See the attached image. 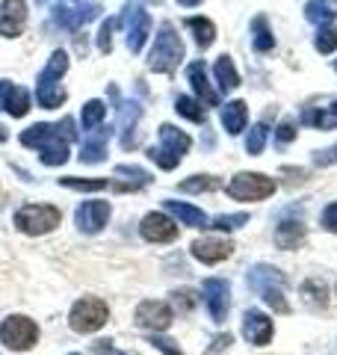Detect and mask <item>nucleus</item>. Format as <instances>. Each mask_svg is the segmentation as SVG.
Returning <instances> with one entry per match:
<instances>
[{"mask_svg": "<svg viewBox=\"0 0 337 355\" xmlns=\"http://www.w3.org/2000/svg\"><path fill=\"white\" fill-rule=\"evenodd\" d=\"M21 146L39 148L44 166H62L69 160V139L60 133V125H44V121H39V125L27 128L21 133Z\"/></svg>", "mask_w": 337, "mask_h": 355, "instance_id": "1", "label": "nucleus"}, {"mask_svg": "<svg viewBox=\"0 0 337 355\" xmlns=\"http://www.w3.org/2000/svg\"><path fill=\"white\" fill-rule=\"evenodd\" d=\"M181 60H184V42H181V36H178L175 24L166 21V24L160 27V33L154 36V48L148 53V69L168 74L181 65Z\"/></svg>", "mask_w": 337, "mask_h": 355, "instance_id": "2", "label": "nucleus"}, {"mask_svg": "<svg viewBox=\"0 0 337 355\" xmlns=\"http://www.w3.org/2000/svg\"><path fill=\"white\" fill-rule=\"evenodd\" d=\"M160 146L157 148H148V157L160 166V169H175L178 163H181V157L189 151V146H193V139L187 137L184 130H178L175 125H160Z\"/></svg>", "mask_w": 337, "mask_h": 355, "instance_id": "3", "label": "nucleus"}, {"mask_svg": "<svg viewBox=\"0 0 337 355\" xmlns=\"http://www.w3.org/2000/svg\"><path fill=\"white\" fill-rule=\"evenodd\" d=\"M110 320V308L104 299L98 296H83L77 299V302L71 305V314H69V323L74 331H80V335H92V331L104 329Z\"/></svg>", "mask_w": 337, "mask_h": 355, "instance_id": "4", "label": "nucleus"}, {"mask_svg": "<svg viewBox=\"0 0 337 355\" xmlns=\"http://www.w3.org/2000/svg\"><path fill=\"white\" fill-rule=\"evenodd\" d=\"M60 207L53 205H24L15 214V225L18 231H24L30 237H42V234H51V231L60 225Z\"/></svg>", "mask_w": 337, "mask_h": 355, "instance_id": "5", "label": "nucleus"}, {"mask_svg": "<svg viewBox=\"0 0 337 355\" xmlns=\"http://www.w3.org/2000/svg\"><path fill=\"white\" fill-rule=\"evenodd\" d=\"M39 340V326L24 314H12L0 323V343L15 352H27L36 347Z\"/></svg>", "mask_w": 337, "mask_h": 355, "instance_id": "6", "label": "nucleus"}, {"mask_svg": "<svg viewBox=\"0 0 337 355\" xmlns=\"http://www.w3.org/2000/svg\"><path fill=\"white\" fill-rule=\"evenodd\" d=\"M275 181L266 178L261 172H240L231 178L228 184V196L237 198V202H261V198H269L275 193Z\"/></svg>", "mask_w": 337, "mask_h": 355, "instance_id": "7", "label": "nucleus"}, {"mask_svg": "<svg viewBox=\"0 0 337 355\" xmlns=\"http://www.w3.org/2000/svg\"><path fill=\"white\" fill-rule=\"evenodd\" d=\"M119 24H125V30H128V51L139 53L145 48V39L151 36V15L145 12L139 3H128L121 9Z\"/></svg>", "mask_w": 337, "mask_h": 355, "instance_id": "8", "label": "nucleus"}, {"mask_svg": "<svg viewBox=\"0 0 337 355\" xmlns=\"http://www.w3.org/2000/svg\"><path fill=\"white\" fill-rule=\"evenodd\" d=\"M201 296H205V305L210 311V320L213 323H225L228 317V308H231V287L225 279H207L201 284Z\"/></svg>", "mask_w": 337, "mask_h": 355, "instance_id": "9", "label": "nucleus"}, {"mask_svg": "<svg viewBox=\"0 0 337 355\" xmlns=\"http://www.w3.org/2000/svg\"><path fill=\"white\" fill-rule=\"evenodd\" d=\"M172 320H175L172 308L160 302V299H145V302L137 305V326L145 331H166L172 326Z\"/></svg>", "mask_w": 337, "mask_h": 355, "instance_id": "10", "label": "nucleus"}, {"mask_svg": "<svg viewBox=\"0 0 337 355\" xmlns=\"http://www.w3.org/2000/svg\"><path fill=\"white\" fill-rule=\"evenodd\" d=\"M110 214H112L110 202H83L80 207H77L74 222L83 234H98V231L110 222Z\"/></svg>", "mask_w": 337, "mask_h": 355, "instance_id": "11", "label": "nucleus"}, {"mask_svg": "<svg viewBox=\"0 0 337 355\" xmlns=\"http://www.w3.org/2000/svg\"><path fill=\"white\" fill-rule=\"evenodd\" d=\"M24 24H27L24 0H3V3H0V36L15 39L24 33Z\"/></svg>", "mask_w": 337, "mask_h": 355, "instance_id": "12", "label": "nucleus"}, {"mask_svg": "<svg viewBox=\"0 0 337 355\" xmlns=\"http://www.w3.org/2000/svg\"><path fill=\"white\" fill-rule=\"evenodd\" d=\"M273 320H269L263 311H245L243 314V338L254 343V347H266L273 340Z\"/></svg>", "mask_w": 337, "mask_h": 355, "instance_id": "13", "label": "nucleus"}, {"mask_svg": "<svg viewBox=\"0 0 337 355\" xmlns=\"http://www.w3.org/2000/svg\"><path fill=\"white\" fill-rule=\"evenodd\" d=\"M139 234L148 243H172L178 237V225L166 214H148L139 225Z\"/></svg>", "mask_w": 337, "mask_h": 355, "instance_id": "14", "label": "nucleus"}, {"mask_svg": "<svg viewBox=\"0 0 337 355\" xmlns=\"http://www.w3.org/2000/svg\"><path fill=\"white\" fill-rule=\"evenodd\" d=\"M101 15V3H83L77 9H65V6H56L53 9V24H60L65 30H80L83 24H89L92 18Z\"/></svg>", "mask_w": 337, "mask_h": 355, "instance_id": "15", "label": "nucleus"}, {"mask_svg": "<svg viewBox=\"0 0 337 355\" xmlns=\"http://www.w3.org/2000/svg\"><path fill=\"white\" fill-rule=\"evenodd\" d=\"M189 252H193V258L201 261V263H219V261H225V258H231L234 243H231V240L205 237V240H196Z\"/></svg>", "mask_w": 337, "mask_h": 355, "instance_id": "16", "label": "nucleus"}, {"mask_svg": "<svg viewBox=\"0 0 337 355\" xmlns=\"http://www.w3.org/2000/svg\"><path fill=\"white\" fill-rule=\"evenodd\" d=\"M112 137V128H101L98 130H89L86 139H83V148H80V163H101L107 160V142Z\"/></svg>", "mask_w": 337, "mask_h": 355, "instance_id": "17", "label": "nucleus"}, {"mask_svg": "<svg viewBox=\"0 0 337 355\" xmlns=\"http://www.w3.org/2000/svg\"><path fill=\"white\" fill-rule=\"evenodd\" d=\"M62 187H69V190H83V193H95V190H116V193H128V190H137V187L130 184H119V181H110V178H60Z\"/></svg>", "mask_w": 337, "mask_h": 355, "instance_id": "18", "label": "nucleus"}, {"mask_svg": "<svg viewBox=\"0 0 337 355\" xmlns=\"http://www.w3.org/2000/svg\"><path fill=\"white\" fill-rule=\"evenodd\" d=\"M187 77H189V83H193L196 89V95H198V104H207V107H219V95L210 89V80H207V65L205 62H193L187 69Z\"/></svg>", "mask_w": 337, "mask_h": 355, "instance_id": "19", "label": "nucleus"}, {"mask_svg": "<svg viewBox=\"0 0 337 355\" xmlns=\"http://www.w3.org/2000/svg\"><path fill=\"white\" fill-rule=\"evenodd\" d=\"M249 287L254 293H261V291H266V287H284L287 284V279L281 275L275 266H269V263H257V266H252L249 270Z\"/></svg>", "mask_w": 337, "mask_h": 355, "instance_id": "20", "label": "nucleus"}, {"mask_svg": "<svg viewBox=\"0 0 337 355\" xmlns=\"http://www.w3.org/2000/svg\"><path fill=\"white\" fill-rule=\"evenodd\" d=\"M245 121H249V107L245 101H228L222 107V128L231 133V137H240L245 130Z\"/></svg>", "mask_w": 337, "mask_h": 355, "instance_id": "21", "label": "nucleus"}, {"mask_svg": "<svg viewBox=\"0 0 337 355\" xmlns=\"http://www.w3.org/2000/svg\"><path fill=\"white\" fill-rule=\"evenodd\" d=\"M302 121L311 128H320V130L337 128V98L329 107H305L302 110Z\"/></svg>", "mask_w": 337, "mask_h": 355, "instance_id": "22", "label": "nucleus"}, {"mask_svg": "<svg viewBox=\"0 0 337 355\" xmlns=\"http://www.w3.org/2000/svg\"><path fill=\"white\" fill-rule=\"evenodd\" d=\"M302 243H305V225H302V222H293V219L278 222V228H275L278 249H299Z\"/></svg>", "mask_w": 337, "mask_h": 355, "instance_id": "23", "label": "nucleus"}, {"mask_svg": "<svg viewBox=\"0 0 337 355\" xmlns=\"http://www.w3.org/2000/svg\"><path fill=\"white\" fill-rule=\"evenodd\" d=\"M166 210L172 214L175 219H181V225L189 228H207V214L201 207H193L187 202H166Z\"/></svg>", "mask_w": 337, "mask_h": 355, "instance_id": "24", "label": "nucleus"}, {"mask_svg": "<svg viewBox=\"0 0 337 355\" xmlns=\"http://www.w3.org/2000/svg\"><path fill=\"white\" fill-rule=\"evenodd\" d=\"M305 18L311 21V24H331V21L337 18V0H308L305 6Z\"/></svg>", "mask_w": 337, "mask_h": 355, "instance_id": "25", "label": "nucleus"}, {"mask_svg": "<svg viewBox=\"0 0 337 355\" xmlns=\"http://www.w3.org/2000/svg\"><path fill=\"white\" fill-rule=\"evenodd\" d=\"M213 74H216V83L222 92H231V89H237L240 86V74H237V65H234L231 57H222L216 60V65H213Z\"/></svg>", "mask_w": 337, "mask_h": 355, "instance_id": "26", "label": "nucleus"}, {"mask_svg": "<svg viewBox=\"0 0 337 355\" xmlns=\"http://www.w3.org/2000/svg\"><path fill=\"white\" fill-rule=\"evenodd\" d=\"M252 48L257 53H269L275 48V36H273V30H269L266 15H257L252 21Z\"/></svg>", "mask_w": 337, "mask_h": 355, "instance_id": "27", "label": "nucleus"}, {"mask_svg": "<svg viewBox=\"0 0 337 355\" xmlns=\"http://www.w3.org/2000/svg\"><path fill=\"white\" fill-rule=\"evenodd\" d=\"M65 71H69V57H65L62 51H53L51 60H48V65H44L42 74H39L36 86H42V83H60V77H62Z\"/></svg>", "mask_w": 337, "mask_h": 355, "instance_id": "28", "label": "nucleus"}, {"mask_svg": "<svg viewBox=\"0 0 337 355\" xmlns=\"http://www.w3.org/2000/svg\"><path fill=\"white\" fill-rule=\"evenodd\" d=\"M187 27L193 30V36H196V44L201 51H207L213 42H216V27H213V21L210 18H187Z\"/></svg>", "mask_w": 337, "mask_h": 355, "instance_id": "29", "label": "nucleus"}, {"mask_svg": "<svg viewBox=\"0 0 337 355\" xmlns=\"http://www.w3.org/2000/svg\"><path fill=\"white\" fill-rule=\"evenodd\" d=\"M65 89L60 86V83H42V86H36V101H39V107H44V110H56V107H62L65 104Z\"/></svg>", "mask_w": 337, "mask_h": 355, "instance_id": "30", "label": "nucleus"}, {"mask_svg": "<svg viewBox=\"0 0 337 355\" xmlns=\"http://www.w3.org/2000/svg\"><path fill=\"white\" fill-rule=\"evenodd\" d=\"M219 187H222V181L216 175H193L178 184V190L181 193H213V190H219Z\"/></svg>", "mask_w": 337, "mask_h": 355, "instance_id": "31", "label": "nucleus"}, {"mask_svg": "<svg viewBox=\"0 0 337 355\" xmlns=\"http://www.w3.org/2000/svg\"><path fill=\"white\" fill-rule=\"evenodd\" d=\"M107 119V104L104 101H86L83 110H80V128L89 133V130H95L101 121Z\"/></svg>", "mask_w": 337, "mask_h": 355, "instance_id": "32", "label": "nucleus"}, {"mask_svg": "<svg viewBox=\"0 0 337 355\" xmlns=\"http://www.w3.org/2000/svg\"><path fill=\"white\" fill-rule=\"evenodd\" d=\"M3 110H6V113L12 116V119L27 116V113H30V92H27V89H21V86H12V92H9Z\"/></svg>", "mask_w": 337, "mask_h": 355, "instance_id": "33", "label": "nucleus"}, {"mask_svg": "<svg viewBox=\"0 0 337 355\" xmlns=\"http://www.w3.org/2000/svg\"><path fill=\"white\" fill-rule=\"evenodd\" d=\"M302 296H305L308 305H317V308H325V302H329V291H325V284L320 279H308L302 284Z\"/></svg>", "mask_w": 337, "mask_h": 355, "instance_id": "34", "label": "nucleus"}, {"mask_svg": "<svg viewBox=\"0 0 337 355\" xmlns=\"http://www.w3.org/2000/svg\"><path fill=\"white\" fill-rule=\"evenodd\" d=\"M175 110L181 113L184 119H189V121H196V125H205V107H201L198 101H193V98H187V95H181L175 101Z\"/></svg>", "mask_w": 337, "mask_h": 355, "instance_id": "35", "label": "nucleus"}, {"mask_svg": "<svg viewBox=\"0 0 337 355\" xmlns=\"http://www.w3.org/2000/svg\"><path fill=\"white\" fill-rule=\"evenodd\" d=\"M313 48H317L320 53H331V51H337V27H331V24L320 27L317 39H313Z\"/></svg>", "mask_w": 337, "mask_h": 355, "instance_id": "36", "label": "nucleus"}, {"mask_svg": "<svg viewBox=\"0 0 337 355\" xmlns=\"http://www.w3.org/2000/svg\"><path fill=\"white\" fill-rule=\"evenodd\" d=\"M266 137H269V130H266V121H261V125H254L249 130V139H245V151L249 154H261L263 146H266Z\"/></svg>", "mask_w": 337, "mask_h": 355, "instance_id": "37", "label": "nucleus"}, {"mask_svg": "<svg viewBox=\"0 0 337 355\" xmlns=\"http://www.w3.org/2000/svg\"><path fill=\"white\" fill-rule=\"evenodd\" d=\"M249 222V214H228V216H216L207 228H216V231H237Z\"/></svg>", "mask_w": 337, "mask_h": 355, "instance_id": "38", "label": "nucleus"}, {"mask_svg": "<svg viewBox=\"0 0 337 355\" xmlns=\"http://www.w3.org/2000/svg\"><path fill=\"white\" fill-rule=\"evenodd\" d=\"M119 113H121V130H133L137 128V121L142 116V107L139 104H133V101H125V104H119Z\"/></svg>", "mask_w": 337, "mask_h": 355, "instance_id": "39", "label": "nucleus"}, {"mask_svg": "<svg viewBox=\"0 0 337 355\" xmlns=\"http://www.w3.org/2000/svg\"><path fill=\"white\" fill-rule=\"evenodd\" d=\"M116 175H128V184L130 187H145V184H151V175L139 169V166H116Z\"/></svg>", "mask_w": 337, "mask_h": 355, "instance_id": "40", "label": "nucleus"}, {"mask_svg": "<svg viewBox=\"0 0 337 355\" xmlns=\"http://www.w3.org/2000/svg\"><path fill=\"white\" fill-rule=\"evenodd\" d=\"M261 296L275 314H290V305H287V299L281 296V287H266V291H261Z\"/></svg>", "mask_w": 337, "mask_h": 355, "instance_id": "41", "label": "nucleus"}, {"mask_svg": "<svg viewBox=\"0 0 337 355\" xmlns=\"http://www.w3.org/2000/svg\"><path fill=\"white\" fill-rule=\"evenodd\" d=\"M116 27H119V18H107L104 24H101V30H98V48L104 53L112 51V30Z\"/></svg>", "mask_w": 337, "mask_h": 355, "instance_id": "42", "label": "nucleus"}, {"mask_svg": "<svg viewBox=\"0 0 337 355\" xmlns=\"http://www.w3.org/2000/svg\"><path fill=\"white\" fill-rule=\"evenodd\" d=\"M293 139H296V121L293 119H284L275 128V142H278V146H287V142H293Z\"/></svg>", "mask_w": 337, "mask_h": 355, "instance_id": "43", "label": "nucleus"}, {"mask_svg": "<svg viewBox=\"0 0 337 355\" xmlns=\"http://www.w3.org/2000/svg\"><path fill=\"white\" fill-rule=\"evenodd\" d=\"M172 299H175L178 311H193V308H196V302H198V296H196L193 291H175V293H172Z\"/></svg>", "mask_w": 337, "mask_h": 355, "instance_id": "44", "label": "nucleus"}, {"mask_svg": "<svg viewBox=\"0 0 337 355\" xmlns=\"http://www.w3.org/2000/svg\"><path fill=\"white\" fill-rule=\"evenodd\" d=\"M151 343H154V349H160L163 355H184V352H181V347H178L175 340H168V338H160V335H157V331L151 335Z\"/></svg>", "mask_w": 337, "mask_h": 355, "instance_id": "45", "label": "nucleus"}, {"mask_svg": "<svg viewBox=\"0 0 337 355\" xmlns=\"http://www.w3.org/2000/svg\"><path fill=\"white\" fill-rule=\"evenodd\" d=\"M320 222H322V228H325V231H331V234H337V202H331L329 207L322 210Z\"/></svg>", "mask_w": 337, "mask_h": 355, "instance_id": "46", "label": "nucleus"}, {"mask_svg": "<svg viewBox=\"0 0 337 355\" xmlns=\"http://www.w3.org/2000/svg\"><path fill=\"white\" fill-rule=\"evenodd\" d=\"M331 163H337V146H331V148H322V151H317L313 154V166H331Z\"/></svg>", "mask_w": 337, "mask_h": 355, "instance_id": "47", "label": "nucleus"}, {"mask_svg": "<svg viewBox=\"0 0 337 355\" xmlns=\"http://www.w3.org/2000/svg\"><path fill=\"white\" fill-rule=\"evenodd\" d=\"M92 352H95V355H128V352H121V349L112 347L110 340H95V343H92Z\"/></svg>", "mask_w": 337, "mask_h": 355, "instance_id": "48", "label": "nucleus"}, {"mask_svg": "<svg viewBox=\"0 0 337 355\" xmlns=\"http://www.w3.org/2000/svg\"><path fill=\"white\" fill-rule=\"evenodd\" d=\"M228 347H231V335H228V331H225V335H219L216 340H213V347H210L205 355H216L219 349H228Z\"/></svg>", "mask_w": 337, "mask_h": 355, "instance_id": "49", "label": "nucleus"}, {"mask_svg": "<svg viewBox=\"0 0 337 355\" xmlns=\"http://www.w3.org/2000/svg\"><path fill=\"white\" fill-rule=\"evenodd\" d=\"M9 92H12V83H9V80H0V110H3Z\"/></svg>", "mask_w": 337, "mask_h": 355, "instance_id": "50", "label": "nucleus"}, {"mask_svg": "<svg viewBox=\"0 0 337 355\" xmlns=\"http://www.w3.org/2000/svg\"><path fill=\"white\" fill-rule=\"evenodd\" d=\"M198 3H201V0H178V6H187V9H193Z\"/></svg>", "mask_w": 337, "mask_h": 355, "instance_id": "51", "label": "nucleus"}, {"mask_svg": "<svg viewBox=\"0 0 337 355\" xmlns=\"http://www.w3.org/2000/svg\"><path fill=\"white\" fill-rule=\"evenodd\" d=\"M9 139V133H6V128L3 125H0V142H6Z\"/></svg>", "mask_w": 337, "mask_h": 355, "instance_id": "52", "label": "nucleus"}, {"mask_svg": "<svg viewBox=\"0 0 337 355\" xmlns=\"http://www.w3.org/2000/svg\"><path fill=\"white\" fill-rule=\"evenodd\" d=\"M36 3H44V0H36Z\"/></svg>", "mask_w": 337, "mask_h": 355, "instance_id": "53", "label": "nucleus"}, {"mask_svg": "<svg viewBox=\"0 0 337 355\" xmlns=\"http://www.w3.org/2000/svg\"><path fill=\"white\" fill-rule=\"evenodd\" d=\"M154 3H160V0H154Z\"/></svg>", "mask_w": 337, "mask_h": 355, "instance_id": "54", "label": "nucleus"}, {"mask_svg": "<svg viewBox=\"0 0 337 355\" xmlns=\"http://www.w3.org/2000/svg\"><path fill=\"white\" fill-rule=\"evenodd\" d=\"M65 3H71V0H65Z\"/></svg>", "mask_w": 337, "mask_h": 355, "instance_id": "55", "label": "nucleus"}, {"mask_svg": "<svg viewBox=\"0 0 337 355\" xmlns=\"http://www.w3.org/2000/svg\"><path fill=\"white\" fill-rule=\"evenodd\" d=\"M334 69H337V62H334Z\"/></svg>", "mask_w": 337, "mask_h": 355, "instance_id": "56", "label": "nucleus"}]
</instances>
